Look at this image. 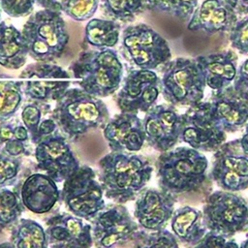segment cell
Wrapping results in <instances>:
<instances>
[{"label":"cell","mask_w":248,"mask_h":248,"mask_svg":"<svg viewBox=\"0 0 248 248\" xmlns=\"http://www.w3.org/2000/svg\"><path fill=\"white\" fill-rule=\"evenodd\" d=\"M28 50L21 31L5 21L0 22V65L9 70L22 68Z\"/></svg>","instance_id":"25"},{"label":"cell","mask_w":248,"mask_h":248,"mask_svg":"<svg viewBox=\"0 0 248 248\" xmlns=\"http://www.w3.org/2000/svg\"><path fill=\"white\" fill-rule=\"evenodd\" d=\"M208 161L200 151L180 146L161 153L156 162L161 190L172 195L198 191L207 178Z\"/></svg>","instance_id":"4"},{"label":"cell","mask_w":248,"mask_h":248,"mask_svg":"<svg viewBox=\"0 0 248 248\" xmlns=\"http://www.w3.org/2000/svg\"><path fill=\"white\" fill-rule=\"evenodd\" d=\"M209 175L224 191L235 193L248 188V155L239 139L223 143L214 152Z\"/></svg>","instance_id":"14"},{"label":"cell","mask_w":248,"mask_h":248,"mask_svg":"<svg viewBox=\"0 0 248 248\" xmlns=\"http://www.w3.org/2000/svg\"><path fill=\"white\" fill-rule=\"evenodd\" d=\"M10 240L15 248H49L46 230L31 219L20 218L12 228Z\"/></svg>","instance_id":"29"},{"label":"cell","mask_w":248,"mask_h":248,"mask_svg":"<svg viewBox=\"0 0 248 248\" xmlns=\"http://www.w3.org/2000/svg\"><path fill=\"white\" fill-rule=\"evenodd\" d=\"M61 199L72 214L88 221H92L106 206L102 186L88 166H80L64 181Z\"/></svg>","instance_id":"9"},{"label":"cell","mask_w":248,"mask_h":248,"mask_svg":"<svg viewBox=\"0 0 248 248\" xmlns=\"http://www.w3.org/2000/svg\"><path fill=\"white\" fill-rule=\"evenodd\" d=\"M193 248H239V246L233 239L207 232L204 237Z\"/></svg>","instance_id":"39"},{"label":"cell","mask_w":248,"mask_h":248,"mask_svg":"<svg viewBox=\"0 0 248 248\" xmlns=\"http://www.w3.org/2000/svg\"><path fill=\"white\" fill-rule=\"evenodd\" d=\"M238 16L225 0H204L193 13L187 28L207 35L231 31Z\"/></svg>","instance_id":"21"},{"label":"cell","mask_w":248,"mask_h":248,"mask_svg":"<svg viewBox=\"0 0 248 248\" xmlns=\"http://www.w3.org/2000/svg\"><path fill=\"white\" fill-rule=\"evenodd\" d=\"M232 87L238 95L248 101V58L238 66Z\"/></svg>","instance_id":"40"},{"label":"cell","mask_w":248,"mask_h":248,"mask_svg":"<svg viewBox=\"0 0 248 248\" xmlns=\"http://www.w3.org/2000/svg\"><path fill=\"white\" fill-rule=\"evenodd\" d=\"M60 9L76 21L90 19L100 6V0H60Z\"/></svg>","instance_id":"35"},{"label":"cell","mask_w":248,"mask_h":248,"mask_svg":"<svg viewBox=\"0 0 248 248\" xmlns=\"http://www.w3.org/2000/svg\"><path fill=\"white\" fill-rule=\"evenodd\" d=\"M162 69L161 94L174 108H190L202 102L205 80L196 58L177 57Z\"/></svg>","instance_id":"6"},{"label":"cell","mask_w":248,"mask_h":248,"mask_svg":"<svg viewBox=\"0 0 248 248\" xmlns=\"http://www.w3.org/2000/svg\"><path fill=\"white\" fill-rule=\"evenodd\" d=\"M120 49L124 59L136 69L153 71L171 58L166 39L145 23L129 25L123 30Z\"/></svg>","instance_id":"7"},{"label":"cell","mask_w":248,"mask_h":248,"mask_svg":"<svg viewBox=\"0 0 248 248\" xmlns=\"http://www.w3.org/2000/svg\"><path fill=\"white\" fill-rule=\"evenodd\" d=\"M120 39V24L112 19L92 18L85 26L83 43L96 49L112 48Z\"/></svg>","instance_id":"28"},{"label":"cell","mask_w":248,"mask_h":248,"mask_svg":"<svg viewBox=\"0 0 248 248\" xmlns=\"http://www.w3.org/2000/svg\"><path fill=\"white\" fill-rule=\"evenodd\" d=\"M18 195L9 189H0V232L14 226L24 211Z\"/></svg>","instance_id":"32"},{"label":"cell","mask_w":248,"mask_h":248,"mask_svg":"<svg viewBox=\"0 0 248 248\" xmlns=\"http://www.w3.org/2000/svg\"><path fill=\"white\" fill-rule=\"evenodd\" d=\"M103 135L112 152H135L145 142L142 119L137 113L120 112L103 128Z\"/></svg>","instance_id":"19"},{"label":"cell","mask_w":248,"mask_h":248,"mask_svg":"<svg viewBox=\"0 0 248 248\" xmlns=\"http://www.w3.org/2000/svg\"><path fill=\"white\" fill-rule=\"evenodd\" d=\"M239 248H248V238L243 240L239 246Z\"/></svg>","instance_id":"45"},{"label":"cell","mask_w":248,"mask_h":248,"mask_svg":"<svg viewBox=\"0 0 248 248\" xmlns=\"http://www.w3.org/2000/svg\"><path fill=\"white\" fill-rule=\"evenodd\" d=\"M202 211L207 230L228 238L248 228V202L235 193L214 191Z\"/></svg>","instance_id":"8"},{"label":"cell","mask_w":248,"mask_h":248,"mask_svg":"<svg viewBox=\"0 0 248 248\" xmlns=\"http://www.w3.org/2000/svg\"><path fill=\"white\" fill-rule=\"evenodd\" d=\"M227 133L212 117L209 102H201L180 114V140L200 152L216 151Z\"/></svg>","instance_id":"11"},{"label":"cell","mask_w":248,"mask_h":248,"mask_svg":"<svg viewBox=\"0 0 248 248\" xmlns=\"http://www.w3.org/2000/svg\"><path fill=\"white\" fill-rule=\"evenodd\" d=\"M0 248H15V246L11 242L0 243Z\"/></svg>","instance_id":"44"},{"label":"cell","mask_w":248,"mask_h":248,"mask_svg":"<svg viewBox=\"0 0 248 248\" xmlns=\"http://www.w3.org/2000/svg\"><path fill=\"white\" fill-rule=\"evenodd\" d=\"M22 83L18 79H0V122L8 121L19 109L22 103Z\"/></svg>","instance_id":"31"},{"label":"cell","mask_w":248,"mask_h":248,"mask_svg":"<svg viewBox=\"0 0 248 248\" xmlns=\"http://www.w3.org/2000/svg\"><path fill=\"white\" fill-rule=\"evenodd\" d=\"M21 169V160L0 152V189L14 184Z\"/></svg>","instance_id":"36"},{"label":"cell","mask_w":248,"mask_h":248,"mask_svg":"<svg viewBox=\"0 0 248 248\" xmlns=\"http://www.w3.org/2000/svg\"><path fill=\"white\" fill-rule=\"evenodd\" d=\"M99 182L104 195L115 203L135 200L150 180L153 167L143 156L109 152L100 159Z\"/></svg>","instance_id":"1"},{"label":"cell","mask_w":248,"mask_h":248,"mask_svg":"<svg viewBox=\"0 0 248 248\" xmlns=\"http://www.w3.org/2000/svg\"><path fill=\"white\" fill-rule=\"evenodd\" d=\"M236 13L237 16H248V0H225Z\"/></svg>","instance_id":"41"},{"label":"cell","mask_w":248,"mask_h":248,"mask_svg":"<svg viewBox=\"0 0 248 248\" xmlns=\"http://www.w3.org/2000/svg\"><path fill=\"white\" fill-rule=\"evenodd\" d=\"M36 0H0L1 10L11 17L32 15Z\"/></svg>","instance_id":"38"},{"label":"cell","mask_w":248,"mask_h":248,"mask_svg":"<svg viewBox=\"0 0 248 248\" xmlns=\"http://www.w3.org/2000/svg\"><path fill=\"white\" fill-rule=\"evenodd\" d=\"M145 141L161 153L180 140V114L171 105H155L142 119Z\"/></svg>","instance_id":"16"},{"label":"cell","mask_w":248,"mask_h":248,"mask_svg":"<svg viewBox=\"0 0 248 248\" xmlns=\"http://www.w3.org/2000/svg\"><path fill=\"white\" fill-rule=\"evenodd\" d=\"M176 201L174 195L161 189L142 190L135 202L134 216L147 231L164 230L172 217Z\"/></svg>","instance_id":"18"},{"label":"cell","mask_w":248,"mask_h":248,"mask_svg":"<svg viewBox=\"0 0 248 248\" xmlns=\"http://www.w3.org/2000/svg\"><path fill=\"white\" fill-rule=\"evenodd\" d=\"M212 117L226 132L239 131L248 122V101L238 95L232 85L212 91L209 101Z\"/></svg>","instance_id":"20"},{"label":"cell","mask_w":248,"mask_h":248,"mask_svg":"<svg viewBox=\"0 0 248 248\" xmlns=\"http://www.w3.org/2000/svg\"><path fill=\"white\" fill-rule=\"evenodd\" d=\"M29 141L30 136L23 123L0 122V152L16 158L30 155Z\"/></svg>","instance_id":"27"},{"label":"cell","mask_w":248,"mask_h":248,"mask_svg":"<svg viewBox=\"0 0 248 248\" xmlns=\"http://www.w3.org/2000/svg\"><path fill=\"white\" fill-rule=\"evenodd\" d=\"M50 112V106L45 103L35 102L23 107L20 117L29 133L31 143L37 145L44 139L57 132L56 122L50 116L46 117Z\"/></svg>","instance_id":"26"},{"label":"cell","mask_w":248,"mask_h":248,"mask_svg":"<svg viewBox=\"0 0 248 248\" xmlns=\"http://www.w3.org/2000/svg\"><path fill=\"white\" fill-rule=\"evenodd\" d=\"M146 10L170 15L180 19L191 17L199 0H145Z\"/></svg>","instance_id":"33"},{"label":"cell","mask_w":248,"mask_h":248,"mask_svg":"<svg viewBox=\"0 0 248 248\" xmlns=\"http://www.w3.org/2000/svg\"><path fill=\"white\" fill-rule=\"evenodd\" d=\"M132 241L134 248H179L174 234L166 229L150 232L139 231Z\"/></svg>","instance_id":"34"},{"label":"cell","mask_w":248,"mask_h":248,"mask_svg":"<svg viewBox=\"0 0 248 248\" xmlns=\"http://www.w3.org/2000/svg\"><path fill=\"white\" fill-rule=\"evenodd\" d=\"M37 168L56 183L65 181L80 167L66 138L58 132L40 141L34 150Z\"/></svg>","instance_id":"15"},{"label":"cell","mask_w":248,"mask_h":248,"mask_svg":"<svg viewBox=\"0 0 248 248\" xmlns=\"http://www.w3.org/2000/svg\"><path fill=\"white\" fill-rule=\"evenodd\" d=\"M49 116L58 129L70 140H77L87 132L104 128L109 121V111L102 99L79 87H73L55 102Z\"/></svg>","instance_id":"3"},{"label":"cell","mask_w":248,"mask_h":248,"mask_svg":"<svg viewBox=\"0 0 248 248\" xmlns=\"http://www.w3.org/2000/svg\"><path fill=\"white\" fill-rule=\"evenodd\" d=\"M93 244L96 248H115L133 240L140 231L128 209L120 204L106 205L91 221Z\"/></svg>","instance_id":"13"},{"label":"cell","mask_w":248,"mask_h":248,"mask_svg":"<svg viewBox=\"0 0 248 248\" xmlns=\"http://www.w3.org/2000/svg\"><path fill=\"white\" fill-rule=\"evenodd\" d=\"M22 92L29 100L47 104L56 102L71 85V75L51 62H35L22 69L18 76Z\"/></svg>","instance_id":"10"},{"label":"cell","mask_w":248,"mask_h":248,"mask_svg":"<svg viewBox=\"0 0 248 248\" xmlns=\"http://www.w3.org/2000/svg\"><path fill=\"white\" fill-rule=\"evenodd\" d=\"M0 19H1V7H0ZM0 22H1V20H0Z\"/></svg>","instance_id":"46"},{"label":"cell","mask_w":248,"mask_h":248,"mask_svg":"<svg viewBox=\"0 0 248 248\" xmlns=\"http://www.w3.org/2000/svg\"><path fill=\"white\" fill-rule=\"evenodd\" d=\"M170 227L177 241L185 246L195 247L207 232L202 211L188 205L174 210Z\"/></svg>","instance_id":"24"},{"label":"cell","mask_w":248,"mask_h":248,"mask_svg":"<svg viewBox=\"0 0 248 248\" xmlns=\"http://www.w3.org/2000/svg\"><path fill=\"white\" fill-rule=\"evenodd\" d=\"M103 14L115 21L131 22L146 10L145 0H100Z\"/></svg>","instance_id":"30"},{"label":"cell","mask_w":248,"mask_h":248,"mask_svg":"<svg viewBox=\"0 0 248 248\" xmlns=\"http://www.w3.org/2000/svg\"><path fill=\"white\" fill-rule=\"evenodd\" d=\"M244 127H245V131H244V134L242 135V137L239 139V141H240V145H241L243 152L246 155H248V122Z\"/></svg>","instance_id":"43"},{"label":"cell","mask_w":248,"mask_h":248,"mask_svg":"<svg viewBox=\"0 0 248 248\" xmlns=\"http://www.w3.org/2000/svg\"><path fill=\"white\" fill-rule=\"evenodd\" d=\"M60 10L43 9L30 15L21 34L28 56L36 62H52L65 51L69 43L66 22Z\"/></svg>","instance_id":"5"},{"label":"cell","mask_w":248,"mask_h":248,"mask_svg":"<svg viewBox=\"0 0 248 248\" xmlns=\"http://www.w3.org/2000/svg\"><path fill=\"white\" fill-rule=\"evenodd\" d=\"M229 39L232 48L248 56V16L237 19L230 31Z\"/></svg>","instance_id":"37"},{"label":"cell","mask_w":248,"mask_h":248,"mask_svg":"<svg viewBox=\"0 0 248 248\" xmlns=\"http://www.w3.org/2000/svg\"><path fill=\"white\" fill-rule=\"evenodd\" d=\"M49 248H91L92 228L71 213H58L46 220Z\"/></svg>","instance_id":"17"},{"label":"cell","mask_w":248,"mask_h":248,"mask_svg":"<svg viewBox=\"0 0 248 248\" xmlns=\"http://www.w3.org/2000/svg\"><path fill=\"white\" fill-rule=\"evenodd\" d=\"M161 93L160 78L152 70L127 69L115 103L121 112H147Z\"/></svg>","instance_id":"12"},{"label":"cell","mask_w":248,"mask_h":248,"mask_svg":"<svg viewBox=\"0 0 248 248\" xmlns=\"http://www.w3.org/2000/svg\"><path fill=\"white\" fill-rule=\"evenodd\" d=\"M16 194L24 207L37 214L50 211L61 197L56 182L42 172L28 175L20 184Z\"/></svg>","instance_id":"22"},{"label":"cell","mask_w":248,"mask_h":248,"mask_svg":"<svg viewBox=\"0 0 248 248\" xmlns=\"http://www.w3.org/2000/svg\"><path fill=\"white\" fill-rule=\"evenodd\" d=\"M69 73L79 88L100 99L118 91L124 78L123 64L112 48L81 51L69 66Z\"/></svg>","instance_id":"2"},{"label":"cell","mask_w":248,"mask_h":248,"mask_svg":"<svg viewBox=\"0 0 248 248\" xmlns=\"http://www.w3.org/2000/svg\"><path fill=\"white\" fill-rule=\"evenodd\" d=\"M36 3L42 6L44 9L60 10V3L57 0H36Z\"/></svg>","instance_id":"42"},{"label":"cell","mask_w":248,"mask_h":248,"mask_svg":"<svg viewBox=\"0 0 248 248\" xmlns=\"http://www.w3.org/2000/svg\"><path fill=\"white\" fill-rule=\"evenodd\" d=\"M196 60L203 75L205 84L212 91H220L231 85L237 73V55L227 49L207 55H200Z\"/></svg>","instance_id":"23"}]
</instances>
